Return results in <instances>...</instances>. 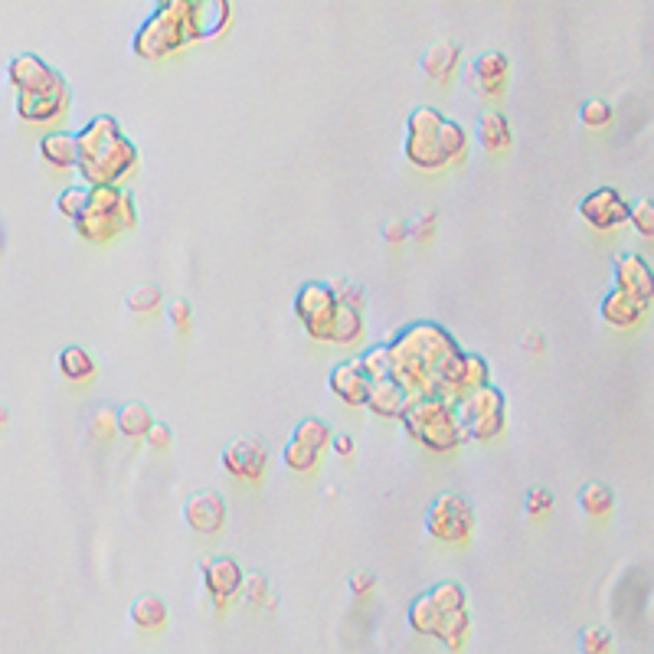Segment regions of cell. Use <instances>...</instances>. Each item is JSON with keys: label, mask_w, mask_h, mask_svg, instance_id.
<instances>
[{"label": "cell", "mask_w": 654, "mask_h": 654, "mask_svg": "<svg viewBox=\"0 0 654 654\" xmlns=\"http://www.w3.org/2000/svg\"><path fill=\"white\" fill-rule=\"evenodd\" d=\"M86 200H89V190H82V187L59 190V193H56V213L76 223L79 216H82V210H86Z\"/></svg>", "instance_id": "cell-39"}, {"label": "cell", "mask_w": 654, "mask_h": 654, "mask_svg": "<svg viewBox=\"0 0 654 654\" xmlns=\"http://www.w3.org/2000/svg\"><path fill=\"white\" fill-rule=\"evenodd\" d=\"M468 632H471V615H468V609H465V612H448V615H442L439 632H435V638L442 641L448 654H458V651L465 648Z\"/></svg>", "instance_id": "cell-29"}, {"label": "cell", "mask_w": 654, "mask_h": 654, "mask_svg": "<svg viewBox=\"0 0 654 654\" xmlns=\"http://www.w3.org/2000/svg\"><path fill=\"white\" fill-rule=\"evenodd\" d=\"M432 233H435V213H422L409 223V239L426 242V239H432Z\"/></svg>", "instance_id": "cell-47"}, {"label": "cell", "mask_w": 654, "mask_h": 654, "mask_svg": "<svg viewBox=\"0 0 654 654\" xmlns=\"http://www.w3.org/2000/svg\"><path fill=\"white\" fill-rule=\"evenodd\" d=\"M448 403H452L465 442H494L507 429V396L494 383L448 399Z\"/></svg>", "instance_id": "cell-5"}, {"label": "cell", "mask_w": 654, "mask_h": 654, "mask_svg": "<svg viewBox=\"0 0 654 654\" xmlns=\"http://www.w3.org/2000/svg\"><path fill=\"white\" fill-rule=\"evenodd\" d=\"M481 386H491V363L481 354H468L465 350V367H462V393L481 390ZM458 393V396H462Z\"/></svg>", "instance_id": "cell-36"}, {"label": "cell", "mask_w": 654, "mask_h": 654, "mask_svg": "<svg viewBox=\"0 0 654 654\" xmlns=\"http://www.w3.org/2000/svg\"><path fill=\"white\" fill-rule=\"evenodd\" d=\"M612 648V635L599 625H589L579 632V651L583 654H609Z\"/></svg>", "instance_id": "cell-42"}, {"label": "cell", "mask_w": 654, "mask_h": 654, "mask_svg": "<svg viewBox=\"0 0 654 654\" xmlns=\"http://www.w3.org/2000/svg\"><path fill=\"white\" fill-rule=\"evenodd\" d=\"M7 79H10V86H14L20 95H33V92H46V89H53L63 82V76L46 63V59L40 56H33V53H20L10 59V66H7Z\"/></svg>", "instance_id": "cell-14"}, {"label": "cell", "mask_w": 654, "mask_h": 654, "mask_svg": "<svg viewBox=\"0 0 654 654\" xmlns=\"http://www.w3.org/2000/svg\"><path fill=\"white\" fill-rule=\"evenodd\" d=\"M292 311L311 341H331L337 298L327 282H305L292 295Z\"/></svg>", "instance_id": "cell-8"}, {"label": "cell", "mask_w": 654, "mask_h": 654, "mask_svg": "<svg viewBox=\"0 0 654 654\" xmlns=\"http://www.w3.org/2000/svg\"><path fill=\"white\" fill-rule=\"evenodd\" d=\"M148 442L154 452H167V448H171V442H174V432H171V426H164V422H154L151 426V432H148Z\"/></svg>", "instance_id": "cell-46"}, {"label": "cell", "mask_w": 654, "mask_h": 654, "mask_svg": "<svg viewBox=\"0 0 654 654\" xmlns=\"http://www.w3.org/2000/svg\"><path fill=\"white\" fill-rule=\"evenodd\" d=\"M357 363H360V370L370 377V383L393 380V363H390V350H386V344L367 347V350H363V354L357 357Z\"/></svg>", "instance_id": "cell-33"}, {"label": "cell", "mask_w": 654, "mask_h": 654, "mask_svg": "<svg viewBox=\"0 0 654 654\" xmlns=\"http://www.w3.org/2000/svg\"><path fill=\"white\" fill-rule=\"evenodd\" d=\"M442 118L445 115L432 105H419L406 118L403 154H406V161L416 167V171L432 174V171H442V167H448L445 154H442V141H439Z\"/></svg>", "instance_id": "cell-6"}, {"label": "cell", "mask_w": 654, "mask_h": 654, "mask_svg": "<svg viewBox=\"0 0 654 654\" xmlns=\"http://www.w3.org/2000/svg\"><path fill=\"white\" fill-rule=\"evenodd\" d=\"M7 419H10V416H7V409H4V406H0V422H7Z\"/></svg>", "instance_id": "cell-52"}, {"label": "cell", "mask_w": 654, "mask_h": 654, "mask_svg": "<svg viewBox=\"0 0 654 654\" xmlns=\"http://www.w3.org/2000/svg\"><path fill=\"white\" fill-rule=\"evenodd\" d=\"M458 59H462V50L455 43H432L426 53H422L419 66H422V76L432 79V82H448L455 76L458 69Z\"/></svg>", "instance_id": "cell-22"}, {"label": "cell", "mask_w": 654, "mask_h": 654, "mask_svg": "<svg viewBox=\"0 0 654 654\" xmlns=\"http://www.w3.org/2000/svg\"><path fill=\"white\" fill-rule=\"evenodd\" d=\"M239 596L246 599L249 605H262L265 599H269V579H265L262 573H246Z\"/></svg>", "instance_id": "cell-43"}, {"label": "cell", "mask_w": 654, "mask_h": 654, "mask_svg": "<svg viewBox=\"0 0 654 654\" xmlns=\"http://www.w3.org/2000/svg\"><path fill=\"white\" fill-rule=\"evenodd\" d=\"M439 141H442V154L448 167L452 164H462L468 157V148H471V135L462 121L455 118H442V128H439Z\"/></svg>", "instance_id": "cell-27"}, {"label": "cell", "mask_w": 654, "mask_h": 654, "mask_svg": "<svg viewBox=\"0 0 654 654\" xmlns=\"http://www.w3.org/2000/svg\"><path fill=\"white\" fill-rule=\"evenodd\" d=\"M645 305L635 301L632 295L619 292V288H609L599 301V318L609 324V327H635L645 318Z\"/></svg>", "instance_id": "cell-18"}, {"label": "cell", "mask_w": 654, "mask_h": 654, "mask_svg": "<svg viewBox=\"0 0 654 654\" xmlns=\"http://www.w3.org/2000/svg\"><path fill=\"white\" fill-rule=\"evenodd\" d=\"M406 435L419 442L432 455H452L465 445L462 429H458L452 403L442 396H416L409 399L406 413L399 416Z\"/></svg>", "instance_id": "cell-4"}, {"label": "cell", "mask_w": 654, "mask_h": 654, "mask_svg": "<svg viewBox=\"0 0 654 654\" xmlns=\"http://www.w3.org/2000/svg\"><path fill=\"white\" fill-rule=\"evenodd\" d=\"M69 108V86L66 79L59 86L46 89V92H33V95H17V115L23 121H56L59 115H66Z\"/></svg>", "instance_id": "cell-16"}, {"label": "cell", "mask_w": 654, "mask_h": 654, "mask_svg": "<svg viewBox=\"0 0 654 654\" xmlns=\"http://www.w3.org/2000/svg\"><path fill=\"white\" fill-rule=\"evenodd\" d=\"M475 507L468 504V498L455 491H442L435 494L426 507V517H422V527L426 534L439 543H468L475 534Z\"/></svg>", "instance_id": "cell-7"}, {"label": "cell", "mask_w": 654, "mask_h": 654, "mask_svg": "<svg viewBox=\"0 0 654 654\" xmlns=\"http://www.w3.org/2000/svg\"><path fill=\"white\" fill-rule=\"evenodd\" d=\"M350 596H357V599H363V596H370L373 592V586H377V579H373V573H357V576H350Z\"/></svg>", "instance_id": "cell-49"}, {"label": "cell", "mask_w": 654, "mask_h": 654, "mask_svg": "<svg viewBox=\"0 0 654 654\" xmlns=\"http://www.w3.org/2000/svg\"><path fill=\"white\" fill-rule=\"evenodd\" d=\"M151 426H154V416L144 403H125L115 409V429L125 435V439H148Z\"/></svg>", "instance_id": "cell-25"}, {"label": "cell", "mask_w": 654, "mask_h": 654, "mask_svg": "<svg viewBox=\"0 0 654 654\" xmlns=\"http://www.w3.org/2000/svg\"><path fill=\"white\" fill-rule=\"evenodd\" d=\"M318 462H321V452H314V448H308V445H301V442H295V439H288V442L282 445V465H285L288 471L308 475V471L318 468Z\"/></svg>", "instance_id": "cell-35"}, {"label": "cell", "mask_w": 654, "mask_h": 654, "mask_svg": "<svg viewBox=\"0 0 654 654\" xmlns=\"http://www.w3.org/2000/svg\"><path fill=\"white\" fill-rule=\"evenodd\" d=\"M292 439L301 442V445H308V448H314V452H324V448L331 445V439H334V429L327 426L324 419H318V416H305L292 429Z\"/></svg>", "instance_id": "cell-32"}, {"label": "cell", "mask_w": 654, "mask_h": 654, "mask_svg": "<svg viewBox=\"0 0 654 654\" xmlns=\"http://www.w3.org/2000/svg\"><path fill=\"white\" fill-rule=\"evenodd\" d=\"M229 17H233V4L229 0H197V27H200V40H213L229 27Z\"/></svg>", "instance_id": "cell-24"}, {"label": "cell", "mask_w": 654, "mask_h": 654, "mask_svg": "<svg viewBox=\"0 0 654 654\" xmlns=\"http://www.w3.org/2000/svg\"><path fill=\"white\" fill-rule=\"evenodd\" d=\"M76 148L79 164L76 171L82 174L89 187H118L138 167V144L121 131L118 118L112 115H95L76 131Z\"/></svg>", "instance_id": "cell-2"}, {"label": "cell", "mask_w": 654, "mask_h": 654, "mask_svg": "<svg viewBox=\"0 0 654 654\" xmlns=\"http://www.w3.org/2000/svg\"><path fill=\"white\" fill-rule=\"evenodd\" d=\"M406 622H409V628H413L416 635L435 638V632H439V622H442V612L435 609V602H432L429 592H422V596H416L413 602H409Z\"/></svg>", "instance_id": "cell-28"}, {"label": "cell", "mask_w": 654, "mask_h": 654, "mask_svg": "<svg viewBox=\"0 0 654 654\" xmlns=\"http://www.w3.org/2000/svg\"><path fill=\"white\" fill-rule=\"evenodd\" d=\"M331 448L341 458H354L357 455V442H354V435L350 432H334V439H331Z\"/></svg>", "instance_id": "cell-51"}, {"label": "cell", "mask_w": 654, "mask_h": 654, "mask_svg": "<svg viewBox=\"0 0 654 654\" xmlns=\"http://www.w3.org/2000/svg\"><path fill=\"white\" fill-rule=\"evenodd\" d=\"M184 524L200 537H216L226 527V501L216 491H197L184 501Z\"/></svg>", "instance_id": "cell-13"}, {"label": "cell", "mask_w": 654, "mask_h": 654, "mask_svg": "<svg viewBox=\"0 0 654 654\" xmlns=\"http://www.w3.org/2000/svg\"><path fill=\"white\" fill-rule=\"evenodd\" d=\"M167 321H171V327H174L177 334H187V331H190V324H193V308H190V301H184V298L171 301V308H167Z\"/></svg>", "instance_id": "cell-45"}, {"label": "cell", "mask_w": 654, "mask_h": 654, "mask_svg": "<svg viewBox=\"0 0 654 654\" xmlns=\"http://www.w3.org/2000/svg\"><path fill=\"white\" fill-rule=\"evenodd\" d=\"M56 367L72 383H86V380L95 377V370H99V367H95V357L89 354V350H82L76 344L59 350V354H56Z\"/></svg>", "instance_id": "cell-26"}, {"label": "cell", "mask_w": 654, "mask_h": 654, "mask_svg": "<svg viewBox=\"0 0 654 654\" xmlns=\"http://www.w3.org/2000/svg\"><path fill=\"white\" fill-rule=\"evenodd\" d=\"M409 239V223L403 220H390L383 226V242H390V246H399V242Z\"/></svg>", "instance_id": "cell-50"}, {"label": "cell", "mask_w": 654, "mask_h": 654, "mask_svg": "<svg viewBox=\"0 0 654 654\" xmlns=\"http://www.w3.org/2000/svg\"><path fill=\"white\" fill-rule=\"evenodd\" d=\"M576 213L586 226L599 229V233H609V229H619L622 223H628V200L615 187H599L589 190L579 200Z\"/></svg>", "instance_id": "cell-9"}, {"label": "cell", "mask_w": 654, "mask_h": 654, "mask_svg": "<svg viewBox=\"0 0 654 654\" xmlns=\"http://www.w3.org/2000/svg\"><path fill=\"white\" fill-rule=\"evenodd\" d=\"M576 507L583 511L586 517H602V514H609L612 507H615V494L609 484H602V481H589L579 488L576 494Z\"/></svg>", "instance_id": "cell-30"}, {"label": "cell", "mask_w": 654, "mask_h": 654, "mask_svg": "<svg viewBox=\"0 0 654 654\" xmlns=\"http://www.w3.org/2000/svg\"><path fill=\"white\" fill-rule=\"evenodd\" d=\"M475 138L488 154H504L514 144V128L501 112H481L475 121Z\"/></svg>", "instance_id": "cell-19"}, {"label": "cell", "mask_w": 654, "mask_h": 654, "mask_svg": "<svg viewBox=\"0 0 654 654\" xmlns=\"http://www.w3.org/2000/svg\"><path fill=\"white\" fill-rule=\"evenodd\" d=\"M524 511L527 517H543L553 511V494L547 488H530L524 498Z\"/></svg>", "instance_id": "cell-44"}, {"label": "cell", "mask_w": 654, "mask_h": 654, "mask_svg": "<svg viewBox=\"0 0 654 654\" xmlns=\"http://www.w3.org/2000/svg\"><path fill=\"white\" fill-rule=\"evenodd\" d=\"M128 619L135 628H141V632H161V628L167 625V619H171V612H167V602L161 596H154V592H141V596L131 602Z\"/></svg>", "instance_id": "cell-23"}, {"label": "cell", "mask_w": 654, "mask_h": 654, "mask_svg": "<svg viewBox=\"0 0 654 654\" xmlns=\"http://www.w3.org/2000/svg\"><path fill=\"white\" fill-rule=\"evenodd\" d=\"M612 118H615V108L605 99H586L579 105V121H583L586 128H605V125H612Z\"/></svg>", "instance_id": "cell-40"}, {"label": "cell", "mask_w": 654, "mask_h": 654, "mask_svg": "<svg viewBox=\"0 0 654 654\" xmlns=\"http://www.w3.org/2000/svg\"><path fill=\"white\" fill-rule=\"evenodd\" d=\"M220 462H223L226 475L256 484V481H262L265 468H269V448H265L262 439H256V435H249V439H236L233 445H226Z\"/></svg>", "instance_id": "cell-12"}, {"label": "cell", "mask_w": 654, "mask_h": 654, "mask_svg": "<svg viewBox=\"0 0 654 654\" xmlns=\"http://www.w3.org/2000/svg\"><path fill=\"white\" fill-rule=\"evenodd\" d=\"M429 596H432V602H435V609H439L442 615H448V612H465L468 609V592H465V586L462 583H435L432 589H429Z\"/></svg>", "instance_id": "cell-34"}, {"label": "cell", "mask_w": 654, "mask_h": 654, "mask_svg": "<svg viewBox=\"0 0 654 654\" xmlns=\"http://www.w3.org/2000/svg\"><path fill=\"white\" fill-rule=\"evenodd\" d=\"M161 301H164V295L157 285H135L125 295V308L131 314H154L157 308H161Z\"/></svg>", "instance_id": "cell-37"}, {"label": "cell", "mask_w": 654, "mask_h": 654, "mask_svg": "<svg viewBox=\"0 0 654 654\" xmlns=\"http://www.w3.org/2000/svg\"><path fill=\"white\" fill-rule=\"evenodd\" d=\"M40 161L53 171H72L79 164V148H76V135H66V131H53V135L40 138Z\"/></svg>", "instance_id": "cell-21"}, {"label": "cell", "mask_w": 654, "mask_h": 654, "mask_svg": "<svg viewBox=\"0 0 654 654\" xmlns=\"http://www.w3.org/2000/svg\"><path fill=\"white\" fill-rule=\"evenodd\" d=\"M612 278H615L612 288L632 295L645 308L654 301V269H651V262L641 256V252H622V256H615Z\"/></svg>", "instance_id": "cell-11"}, {"label": "cell", "mask_w": 654, "mask_h": 654, "mask_svg": "<svg viewBox=\"0 0 654 654\" xmlns=\"http://www.w3.org/2000/svg\"><path fill=\"white\" fill-rule=\"evenodd\" d=\"M390 363H393V383L409 399L416 396H439L445 367L452 357L462 354V347L442 324L435 321H413L403 331H396L390 341Z\"/></svg>", "instance_id": "cell-1"}, {"label": "cell", "mask_w": 654, "mask_h": 654, "mask_svg": "<svg viewBox=\"0 0 654 654\" xmlns=\"http://www.w3.org/2000/svg\"><path fill=\"white\" fill-rule=\"evenodd\" d=\"M360 337H363V311H354V308H341V305H337V314H334V331H331V344L354 347V344H360Z\"/></svg>", "instance_id": "cell-31"}, {"label": "cell", "mask_w": 654, "mask_h": 654, "mask_svg": "<svg viewBox=\"0 0 654 654\" xmlns=\"http://www.w3.org/2000/svg\"><path fill=\"white\" fill-rule=\"evenodd\" d=\"M197 40V0H164L131 36V53L148 59V63H161V59Z\"/></svg>", "instance_id": "cell-3"}, {"label": "cell", "mask_w": 654, "mask_h": 654, "mask_svg": "<svg viewBox=\"0 0 654 654\" xmlns=\"http://www.w3.org/2000/svg\"><path fill=\"white\" fill-rule=\"evenodd\" d=\"M327 285H331V292H334L337 305H341V308L363 311V305H367V295H363V288L357 282H350V278H334V282H327Z\"/></svg>", "instance_id": "cell-41"}, {"label": "cell", "mask_w": 654, "mask_h": 654, "mask_svg": "<svg viewBox=\"0 0 654 654\" xmlns=\"http://www.w3.org/2000/svg\"><path fill=\"white\" fill-rule=\"evenodd\" d=\"M628 223L641 239H654V200L638 197L635 203H628Z\"/></svg>", "instance_id": "cell-38"}, {"label": "cell", "mask_w": 654, "mask_h": 654, "mask_svg": "<svg viewBox=\"0 0 654 654\" xmlns=\"http://www.w3.org/2000/svg\"><path fill=\"white\" fill-rule=\"evenodd\" d=\"M327 390H331L344 406H363L370 393V377L360 370L357 360H341L327 377Z\"/></svg>", "instance_id": "cell-17"}, {"label": "cell", "mask_w": 654, "mask_h": 654, "mask_svg": "<svg viewBox=\"0 0 654 654\" xmlns=\"http://www.w3.org/2000/svg\"><path fill=\"white\" fill-rule=\"evenodd\" d=\"M112 432H118L115 429V413H112V409H99V413L92 416V435H95V439H108Z\"/></svg>", "instance_id": "cell-48"}, {"label": "cell", "mask_w": 654, "mask_h": 654, "mask_svg": "<svg viewBox=\"0 0 654 654\" xmlns=\"http://www.w3.org/2000/svg\"><path fill=\"white\" fill-rule=\"evenodd\" d=\"M363 406H367L370 413L380 416V419H399V416L406 413L409 396L399 390L393 380H380V383H370L367 403H363Z\"/></svg>", "instance_id": "cell-20"}, {"label": "cell", "mask_w": 654, "mask_h": 654, "mask_svg": "<svg viewBox=\"0 0 654 654\" xmlns=\"http://www.w3.org/2000/svg\"><path fill=\"white\" fill-rule=\"evenodd\" d=\"M507 79H511V59L501 50H484L475 56V63L468 69V86L478 89V95H491L498 99L507 89Z\"/></svg>", "instance_id": "cell-15"}, {"label": "cell", "mask_w": 654, "mask_h": 654, "mask_svg": "<svg viewBox=\"0 0 654 654\" xmlns=\"http://www.w3.org/2000/svg\"><path fill=\"white\" fill-rule=\"evenodd\" d=\"M200 576H203V589H207L216 612H223L229 599L239 596L242 579H246V573H242V566L233 556H207V560L200 563Z\"/></svg>", "instance_id": "cell-10"}]
</instances>
